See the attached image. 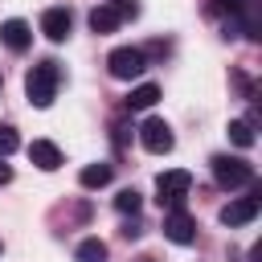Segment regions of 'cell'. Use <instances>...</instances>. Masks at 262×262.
<instances>
[{
    "instance_id": "1",
    "label": "cell",
    "mask_w": 262,
    "mask_h": 262,
    "mask_svg": "<svg viewBox=\"0 0 262 262\" xmlns=\"http://www.w3.org/2000/svg\"><path fill=\"white\" fill-rule=\"evenodd\" d=\"M57 86H61V66H57L53 57L37 61V66L25 74V94H29V102H33V106H41V111L57 98Z\"/></svg>"
},
{
    "instance_id": "2",
    "label": "cell",
    "mask_w": 262,
    "mask_h": 262,
    "mask_svg": "<svg viewBox=\"0 0 262 262\" xmlns=\"http://www.w3.org/2000/svg\"><path fill=\"white\" fill-rule=\"evenodd\" d=\"M188 188H192V176L184 172V168H168V172H160L156 176V201L160 205H168V209H184V196H188Z\"/></svg>"
},
{
    "instance_id": "3",
    "label": "cell",
    "mask_w": 262,
    "mask_h": 262,
    "mask_svg": "<svg viewBox=\"0 0 262 262\" xmlns=\"http://www.w3.org/2000/svg\"><path fill=\"white\" fill-rule=\"evenodd\" d=\"M106 70H111V78L131 82V78H139V74L147 70V53H143V49H135V45H119V49H111Z\"/></svg>"
},
{
    "instance_id": "4",
    "label": "cell",
    "mask_w": 262,
    "mask_h": 262,
    "mask_svg": "<svg viewBox=\"0 0 262 262\" xmlns=\"http://www.w3.org/2000/svg\"><path fill=\"white\" fill-rule=\"evenodd\" d=\"M213 180L221 188H242V184H254V168L237 156H213Z\"/></svg>"
},
{
    "instance_id": "5",
    "label": "cell",
    "mask_w": 262,
    "mask_h": 262,
    "mask_svg": "<svg viewBox=\"0 0 262 262\" xmlns=\"http://www.w3.org/2000/svg\"><path fill=\"white\" fill-rule=\"evenodd\" d=\"M139 143H143L151 156H164V151H172L176 135H172V127H168L164 119H143V127H139Z\"/></svg>"
},
{
    "instance_id": "6",
    "label": "cell",
    "mask_w": 262,
    "mask_h": 262,
    "mask_svg": "<svg viewBox=\"0 0 262 262\" xmlns=\"http://www.w3.org/2000/svg\"><path fill=\"white\" fill-rule=\"evenodd\" d=\"M164 237L176 242V246H192V242H196V221H192L184 209H172V213L164 217Z\"/></svg>"
},
{
    "instance_id": "7",
    "label": "cell",
    "mask_w": 262,
    "mask_h": 262,
    "mask_svg": "<svg viewBox=\"0 0 262 262\" xmlns=\"http://www.w3.org/2000/svg\"><path fill=\"white\" fill-rule=\"evenodd\" d=\"M258 209H262V201H258V192H250V196H237V201H229L225 209H221V225H246V221H254L258 217Z\"/></svg>"
},
{
    "instance_id": "8",
    "label": "cell",
    "mask_w": 262,
    "mask_h": 262,
    "mask_svg": "<svg viewBox=\"0 0 262 262\" xmlns=\"http://www.w3.org/2000/svg\"><path fill=\"white\" fill-rule=\"evenodd\" d=\"M70 29H74L70 8H45V12H41V33H45L49 41H66Z\"/></svg>"
},
{
    "instance_id": "9",
    "label": "cell",
    "mask_w": 262,
    "mask_h": 262,
    "mask_svg": "<svg viewBox=\"0 0 262 262\" xmlns=\"http://www.w3.org/2000/svg\"><path fill=\"white\" fill-rule=\"evenodd\" d=\"M0 41H4L12 53H25V49L33 45V29H29L20 16H12V20H4V25H0Z\"/></svg>"
},
{
    "instance_id": "10",
    "label": "cell",
    "mask_w": 262,
    "mask_h": 262,
    "mask_svg": "<svg viewBox=\"0 0 262 262\" xmlns=\"http://www.w3.org/2000/svg\"><path fill=\"white\" fill-rule=\"evenodd\" d=\"M29 160H33L41 172H57V168H61V147L49 143V139H33V143H29Z\"/></svg>"
},
{
    "instance_id": "11",
    "label": "cell",
    "mask_w": 262,
    "mask_h": 262,
    "mask_svg": "<svg viewBox=\"0 0 262 262\" xmlns=\"http://www.w3.org/2000/svg\"><path fill=\"white\" fill-rule=\"evenodd\" d=\"M229 4V12L242 20V29L250 33V37H258V0H225Z\"/></svg>"
},
{
    "instance_id": "12",
    "label": "cell",
    "mask_w": 262,
    "mask_h": 262,
    "mask_svg": "<svg viewBox=\"0 0 262 262\" xmlns=\"http://www.w3.org/2000/svg\"><path fill=\"white\" fill-rule=\"evenodd\" d=\"M156 102H160V86L156 82H143V86H135L127 94V111H151Z\"/></svg>"
},
{
    "instance_id": "13",
    "label": "cell",
    "mask_w": 262,
    "mask_h": 262,
    "mask_svg": "<svg viewBox=\"0 0 262 262\" xmlns=\"http://www.w3.org/2000/svg\"><path fill=\"white\" fill-rule=\"evenodd\" d=\"M106 254H111V250H106V242H102V237H82V242H78V250H74V258H78V262H106Z\"/></svg>"
},
{
    "instance_id": "14",
    "label": "cell",
    "mask_w": 262,
    "mask_h": 262,
    "mask_svg": "<svg viewBox=\"0 0 262 262\" xmlns=\"http://www.w3.org/2000/svg\"><path fill=\"white\" fill-rule=\"evenodd\" d=\"M111 176H115L111 164H86L78 180H82V188H102V184H111Z\"/></svg>"
},
{
    "instance_id": "15",
    "label": "cell",
    "mask_w": 262,
    "mask_h": 262,
    "mask_svg": "<svg viewBox=\"0 0 262 262\" xmlns=\"http://www.w3.org/2000/svg\"><path fill=\"white\" fill-rule=\"evenodd\" d=\"M119 25H123V20H119V16H115L106 4H98V8L90 12V29H94V33H115Z\"/></svg>"
},
{
    "instance_id": "16",
    "label": "cell",
    "mask_w": 262,
    "mask_h": 262,
    "mask_svg": "<svg viewBox=\"0 0 262 262\" xmlns=\"http://www.w3.org/2000/svg\"><path fill=\"white\" fill-rule=\"evenodd\" d=\"M229 139H233L237 147H254V123L233 119V123H229Z\"/></svg>"
},
{
    "instance_id": "17",
    "label": "cell",
    "mask_w": 262,
    "mask_h": 262,
    "mask_svg": "<svg viewBox=\"0 0 262 262\" xmlns=\"http://www.w3.org/2000/svg\"><path fill=\"white\" fill-rule=\"evenodd\" d=\"M139 205H143V196H139L135 188H123V192L115 196V209H119V213H131V217H135V213H139Z\"/></svg>"
},
{
    "instance_id": "18",
    "label": "cell",
    "mask_w": 262,
    "mask_h": 262,
    "mask_svg": "<svg viewBox=\"0 0 262 262\" xmlns=\"http://www.w3.org/2000/svg\"><path fill=\"white\" fill-rule=\"evenodd\" d=\"M16 147H20V135H16V127L0 123V160H4V156H12Z\"/></svg>"
},
{
    "instance_id": "19",
    "label": "cell",
    "mask_w": 262,
    "mask_h": 262,
    "mask_svg": "<svg viewBox=\"0 0 262 262\" xmlns=\"http://www.w3.org/2000/svg\"><path fill=\"white\" fill-rule=\"evenodd\" d=\"M106 8H111L119 20H131V16H139V0H106Z\"/></svg>"
},
{
    "instance_id": "20",
    "label": "cell",
    "mask_w": 262,
    "mask_h": 262,
    "mask_svg": "<svg viewBox=\"0 0 262 262\" xmlns=\"http://www.w3.org/2000/svg\"><path fill=\"white\" fill-rule=\"evenodd\" d=\"M8 180H12V168H8V164H4V160H0V188H4V184H8Z\"/></svg>"
},
{
    "instance_id": "21",
    "label": "cell",
    "mask_w": 262,
    "mask_h": 262,
    "mask_svg": "<svg viewBox=\"0 0 262 262\" xmlns=\"http://www.w3.org/2000/svg\"><path fill=\"white\" fill-rule=\"evenodd\" d=\"M131 262H156V258H147V254H139V258H131Z\"/></svg>"
},
{
    "instance_id": "22",
    "label": "cell",
    "mask_w": 262,
    "mask_h": 262,
    "mask_svg": "<svg viewBox=\"0 0 262 262\" xmlns=\"http://www.w3.org/2000/svg\"><path fill=\"white\" fill-rule=\"evenodd\" d=\"M0 86H4V74H0Z\"/></svg>"
},
{
    "instance_id": "23",
    "label": "cell",
    "mask_w": 262,
    "mask_h": 262,
    "mask_svg": "<svg viewBox=\"0 0 262 262\" xmlns=\"http://www.w3.org/2000/svg\"><path fill=\"white\" fill-rule=\"evenodd\" d=\"M0 250H4V246H0Z\"/></svg>"
}]
</instances>
